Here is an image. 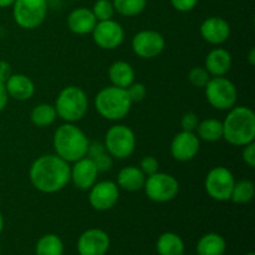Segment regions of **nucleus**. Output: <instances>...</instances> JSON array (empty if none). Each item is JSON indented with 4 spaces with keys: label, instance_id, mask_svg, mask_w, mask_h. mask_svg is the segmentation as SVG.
<instances>
[{
    "label": "nucleus",
    "instance_id": "1",
    "mask_svg": "<svg viewBox=\"0 0 255 255\" xmlns=\"http://www.w3.org/2000/svg\"><path fill=\"white\" fill-rule=\"evenodd\" d=\"M29 178L36 191L56 193L70 183V163L55 153L42 154L30 166Z\"/></svg>",
    "mask_w": 255,
    "mask_h": 255
},
{
    "label": "nucleus",
    "instance_id": "2",
    "mask_svg": "<svg viewBox=\"0 0 255 255\" xmlns=\"http://www.w3.org/2000/svg\"><path fill=\"white\" fill-rule=\"evenodd\" d=\"M223 124V139L236 147H243L255 139V114L251 107L234 106Z\"/></svg>",
    "mask_w": 255,
    "mask_h": 255
},
{
    "label": "nucleus",
    "instance_id": "3",
    "mask_svg": "<svg viewBox=\"0 0 255 255\" xmlns=\"http://www.w3.org/2000/svg\"><path fill=\"white\" fill-rule=\"evenodd\" d=\"M90 139L86 133L75 124L65 122L59 126L52 137V147L55 154L61 157L69 163L84 158L87 154Z\"/></svg>",
    "mask_w": 255,
    "mask_h": 255
},
{
    "label": "nucleus",
    "instance_id": "4",
    "mask_svg": "<svg viewBox=\"0 0 255 255\" xmlns=\"http://www.w3.org/2000/svg\"><path fill=\"white\" fill-rule=\"evenodd\" d=\"M132 101L126 89L114 85L104 87L95 97V109L97 114L109 121H121L129 114Z\"/></svg>",
    "mask_w": 255,
    "mask_h": 255
},
{
    "label": "nucleus",
    "instance_id": "5",
    "mask_svg": "<svg viewBox=\"0 0 255 255\" xmlns=\"http://www.w3.org/2000/svg\"><path fill=\"white\" fill-rule=\"evenodd\" d=\"M57 117L65 122L75 124L86 116L89 111V97L79 86H66L59 92L54 105Z\"/></svg>",
    "mask_w": 255,
    "mask_h": 255
},
{
    "label": "nucleus",
    "instance_id": "6",
    "mask_svg": "<svg viewBox=\"0 0 255 255\" xmlns=\"http://www.w3.org/2000/svg\"><path fill=\"white\" fill-rule=\"evenodd\" d=\"M104 146L112 158L126 159L136 149V134L126 125H114L105 134Z\"/></svg>",
    "mask_w": 255,
    "mask_h": 255
},
{
    "label": "nucleus",
    "instance_id": "7",
    "mask_svg": "<svg viewBox=\"0 0 255 255\" xmlns=\"http://www.w3.org/2000/svg\"><path fill=\"white\" fill-rule=\"evenodd\" d=\"M206 99L212 107L219 111H229L238 100V91L233 82L226 76L211 77L204 87Z\"/></svg>",
    "mask_w": 255,
    "mask_h": 255
},
{
    "label": "nucleus",
    "instance_id": "8",
    "mask_svg": "<svg viewBox=\"0 0 255 255\" xmlns=\"http://www.w3.org/2000/svg\"><path fill=\"white\" fill-rule=\"evenodd\" d=\"M11 6L14 21L25 30L36 29L47 16L46 0H15Z\"/></svg>",
    "mask_w": 255,
    "mask_h": 255
},
{
    "label": "nucleus",
    "instance_id": "9",
    "mask_svg": "<svg viewBox=\"0 0 255 255\" xmlns=\"http://www.w3.org/2000/svg\"><path fill=\"white\" fill-rule=\"evenodd\" d=\"M143 191L147 198L151 199L152 202L167 203V202L173 201L178 196L179 183L176 177L172 174L156 172L146 177Z\"/></svg>",
    "mask_w": 255,
    "mask_h": 255
},
{
    "label": "nucleus",
    "instance_id": "10",
    "mask_svg": "<svg viewBox=\"0 0 255 255\" xmlns=\"http://www.w3.org/2000/svg\"><path fill=\"white\" fill-rule=\"evenodd\" d=\"M236 178L231 169L218 166L212 168L204 179V189L212 199L217 202L231 201Z\"/></svg>",
    "mask_w": 255,
    "mask_h": 255
},
{
    "label": "nucleus",
    "instance_id": "11",
    "mask_svg": "<svg viewBox=\"0 0 255 255\" xmlns=\"http://www.w3.org/2000/svg\"><path fill=\"white\" fill-rule=\"evenodd\" d=\"M132 50L141 59H154L163 52L166 40L161 32L156 30H142L138 31L131 41Z\"/></svg>",
    "mask_w": 255,
    "mask_h": 255
},
{
    "label": "nucleus",
    "instance_id": "12",
    "mask_svg": "<svg viewBox=\"0 0 255 255\" xmlns=\"http://www.w3.org/2000/svg\"><path fill=\"white\" fill-rule=\"evenodd\" d=\"M91 34L95 44L104 50L117 49L125 40L124 27L114 19L97 21Z\"/></svg>",
    "mask_w": 255,
    "mask_h": 255
},
{
    "label": "nucleus",
    "instance_id": "13",
    "mask_svg": "<svg viewBox=\"0 0 255 255\" xmlns=\"http://www.w3.org/2000/svg\"><path fill=\"white\" fill-rule=\"evenodd\" d=\"M120 198V188L116 182H96L89 189V203L95 211L106 212L114 208Z\"/></svg>",
    "mask_w": 255,
    "mask_h": 255
},
{
    "label": "nucleus",
    "instance_id": "14",
    "mask_svg": "<svg viewBox=\"0 0 255 255\" xmlns=\"http://www.w3.org/2000/svg\"><path fill=\"white\" fill-rule=\"evenodd\" d=\"M201 149V139L196 132L181 131L171 142V156L178 162H189L198 154Z\"/></svg>",
    "mask_w": 255,
    "mask_h": 255
},
{
    "label": "nucleus",
    "instance_id": "15",
    "mask_svg": "<svg viewBox=\"0 0 255 255\" xmlns=\"http://www.w3.org/2000/svg\"><path fill=\"white\" fill-rule=\"evenodd\" d=\"M99 173L94 159L84 157L70 166V182H72L75 187L81 191H89L97 182Z\"/></svg>",
    "mask_w": 255,
    "mask_h": 255
},
{
    "label": "nucleus",
    "instance_id": "16",
    "mask_svg": "<svg viewBox=\"0 0 255 255\" xmlns=\"http://www.w3.org/2000/svg\"><path fill=\"white\" fill-rule=\"evenodd\" d=\"M109 248V234L99 228L87 229L77 241V252L80 255H105Z\"/></svg>",
    "mask_w": 255,
    "mask_h": 255
},
{
    "label": "nucleus",
    "instance_id": "17",
    "mask_svg": "<svg viewBox=\"0 0 255 255\" xmlns=\"http://www.w3.org/2000/svg\"><path fill=\"white\" fill-rule=\"evenodd\" d=\"M199 32L208 44L222 45L231 36V25L221 16H209L201 24Z\"/></svg>",
    "mask_w": 255,
    "mask_h": 255
},
{
    "label": "nucleus",
    "instance_id": "18",
    "mask_svg": "<svg viewBox=\"0 0 255 255\" xmlns=\"http://www.w3.org/2000/svg\"><path fill=\"white\" fill-rule=\"evenodd\" d=\"M7 96L16 101H27L35 94V84L24 74H12L5 82Z\"/></svg>",
    "mask_w": 255,
    "mask_h": 255
},
{
    "label": "nucleus",
    "instance_id": "19",
    "mask_svg": "<svg viewBox=\"0 0 255 255\" xmlns=\"http://www.w3.org/2000/svg\"><path fill=\"white\" fill-rule=\"evenodd\" d=\"M233 65V57L228 50L223 47H214L208 52L206 57V67L212 77L226 76L232 69Z\"/></svg>",
    "mask_w": 255,
    "mask_h": 255
},
{
    "label": "nucleus",
    "instance_id": "20",
    "mask_svg": "<svg viewBox=\"0 0 255 255\" xmlns=\"http://www.w3.org/2000/svg\"><path fill=\"white\" fill-rule=\"evenodd\" d=\"M96 24L97 20L94 12L87 7H76L67 16V26L70 31L76 35L91 34Z\"/></svg>",
    "mask_w": 255,
    "mask_h": 255
},
{
    "label": "nucleus",
    "instance_id": "21",
    "mask_svg": "<svg viewBox=\"0 0 255 255\" xmlns=\"http://www.w3.org/2000/svg\"><path fill=\"white\" fill-rule=\"evenodd\" d=\"M146 176L143 172L136 166L124 167L117 174L116 184L120 189L126 192H137L143 189Z\"/></svg>",
    "mask_w": 255,
    "mask_h": 255
},
{
    "label": "nucleus",
    "instance_id": "22",
    "mask_svg": "<svg viewBox=\"0 0 255 255\" xmlns=\"http://www.w3.org/2000/svg\"><path fill=\"white\" fill-rule=\"evenodd\" d=\"M136 72L129 62L119 60L111 64L109 67V79L111 84L116 87L127 89L132 82H134Z\"/></svg>",
    "mask_w": 255,
    "mask_h": 255
},
{
    "label": "nucleus",
    "instance_id": "23",
    "mask_svg": "<svg viewBox=\"0 0 255 255\" xmlns=\"http://www.w3.org/2000/svg\"><path fill=\"white\" fill-rule=\"evenodd\" d=\"M226 249V239L217 233L206 234L197 243L198 255H223Z\"/></svg>",
    "mask_w": 255,
    "mask_h": 255
},
{
    "label": "nucleus",
    "instance_id": "24",
    "mask_svg": "<svg viewBox=\"0 0 255 255\" xmlns=\"http://www.w3.org/2000/svg\"><path fill=\"white\" fill-rule=\"evenodd\" d=\"M159 255H183L184 243L181 237L172 232L161 234L156 243Z\"/></svg>",
    "mask_w": 255,
    "mask_h": 255
},
{
    "label": "nucleus",
    "instance_id": "25",
    "mask_svg": "<svg viewBox=\"0 0 255 255\" xmlns=\"http://www.w3.org/2000/svg\"><path fill=\"white\" fill-rule=\"evenodd\" d=\"M196 134L201 141L217 142L223 138V124L217 119H206L199 121Z\"/></svg>",
    "mask_w": 255,
    "mask_h": 255
},
{
    "label": "nucleus",
    "instance_id": "26",
    "mask_svg": "<svg viewBox=\"0 0 255 255\" xmlns=\"http://www.w3.org/2000/svg\"><path fill=\"white\" fill-rule=\"evenodd\" d=\"M56 110L54 105L39 104L30 112V121L36 127H49L56 120Z\"/></svg>",
    "mask_w": 255,
    "mask_h": 255
},
{
    "label": "nucleus",
    "instance_id": "27",
    "mask_svg": "<svg viewBox=\"0 0 255 255\" xmlns=\"http://www.w3.org/2000/svg\"><path fill=\"white\" fill-rule=\"evenodd\" d=\"M35 253L36 255H62L64 243L56 234H45L37 241Z\"/></svg>",
    "mask_w": 255,
    "mask_h": 255
},
{
    "label": "nucleus",
    "instance_id": "28",
    "mask_svg": "<svg viewBox=\"0 0 255 255\" xmlns=\"http://www.w3.org/2000/svg\"><path fill=\"white\" fill-rule=\"evenodd\" d=\"M255 186L249 179H241L236 181L232 191L231 201L237 204H247L254 198Z\"/></svg>",
    "mask_w": 255,
    "mask_h": 255
},
{
    "label": "nucleus",
    "instance_id": "29",
    "mask_svg": "<svg viewBox=\"0 0 255 255\" xmlns=\"http://www.w3.org/2000/svg\"><path fill=\"white\" fill-rule=\"evenodd\" d=\"M115 12L122 16H136L146 9L147 0H112Z\"/></svg>",
    "mask_w": 255,
    "mask_h": 255
},
{
    "label": "nucleus",
    "instance_id": "30",
    "mask_svg": "<svg viewBox=\"0 0 255 255\" xmlns=\"http://www.w3.org/2000/svg\"><path fill=\"white\" fill-rule=\"evenodd\" d=\"M91 10L97 21L110 20L115 15V7L111 0H96Z\"/></svg>",
    "mask_w": 255,
    "mask_h": 255
},
{
    "label": "nucleus",
    "instance_id": "31",
    "mask_svg": "<svg viewBox=\"0 0 255 255\" xmlns=\"http://www.w3.org/2000/svg\"><path fill=\"white\" fill-rule=\"evenodd\" d=\"M211 77L212 76L207 71L206 67L202 66L192 67L188 72V81L191 82L192 86L197 87V89H204Z\"/></svg>",
    "mask_w": 255,
    "mask_h": 255
},
{
    "label": "nucleus",
    "instance_id": "32",
    "mask_svg": "<svg viewBox=\"0 0 255 255\" xmlns=\"http://www.w3.org/2000/svg\"><path fill=\"white\" fill-rule=\"evenodd\" d=\"M126 91L128 94L129 99H131L132 104H134V102H141L147 95V89L142 82H132L127 87Z\"/></svg>",
    "mask_w": 255,
    "mask_h": 255
},
{
    "label": "nucleus",
    "instance_id": "33",
    "mask_svg": "<svg viewBox=\"0 0 255 255\" xmlns=\"http://www.w3.org/2000/svg\"><path fill=\"white\" fill-rule=\"evenodd\" d=\"M159 164L156 157L153 156H144L139 162V169L144 173V176H151V174L158 172Z\"/></svg>",
    "mask_w": 255,
    "mask_h": 255
},
{
    "label": "nucleus",
    "instance_id": "34",
    "mask_svg": "<svg viewBox=\"0 0 255 255\" xmlns=\"http://www.w3.org/2000/svg\"><path fill=\"white\" fill-rule=\"evenodd\" d=\"M199 124V120L197 114L194 112H186L181 119V127L182 131L188 132H196L197 126Z\"/></svg>",
    "mask_w": 255,
    "mask_h": 255
},
{
    "label": "nucleus",
    "instance_id": "35",
    "mask_svg": "<svg viewBox=\"0 0 255 255\" xmlns=\"http://www.w3.org/2000/svg\"><path fill=\"white\" fill-rule=\"evenodd\" d=\"M94 162L96 164L99 172H109L112 168V166H114V158L107 152H105V153L100 154L99 157L94 158Z\"/></svg>",
    "mask_w": 255,
    "mask_h": 255
},
{
    "label": "nucleus",
    "instance_id": "36",
    "mask_svg": "<svg viewBox=\"0 0 255 255\" xmlns=\"http://www.w3.org/2000/svg\"><path fill=\"white\" fill-rule=\"evenodd\" d=\"M242 158L243 162L249 167V168H254L255 167V143H251L243 146V151H242Z\"/></svg>",
    "mask_w": 255,
    "mask_h": 255
},
{
    "label": "nucleus",
    "instance_id": "37",
    "mask_svg": "<svg viewBox=\"0 0 255 255\" xmlns=\"http://www.w3.org/2000/svg\"><path fill=\"white\" fill-rule=\"evenodd\" d=\"M171 5L179 12L192 11L197 6L199 0H169Z\"/></svg>",
    "mask_w": 255,
    "mask_h": 255
},
{
    "label": "nucleus",
    "instance_id": "38",
    "mask_svg": "<svg viewBox=\"0 0 255 255\" xmlns=\"http://www.w3.org/2000/svg\"><path fill=\"white\" fill-rule=\"evenodd\" d=\"M105 152H106V149H105L104 143H101V142H90L86 157L94 159L99 157L100 154L105 153Z\"/></svg>",
    "mask_w": 255,
    "mask_h": 255
},
{
    "label": "nucleus",
    "instance_id": "39",
    "mask_svg": "<svg viewBox=\"0 0 255 255\" xmlns=\"http://www.w3.org/2000/svg\"><path fill=\"white\" fill-rule=\"evenodd\" d=\"M11 75V65L5 60H0V84H5Z\"/></svg>",
    "mask_w": 255,
    "mask_h": 255
},
{
    "label": "nucleus",
    "instance_id": "40",
    "mask_svg": "<svg viewBox=\"0 0 255 255\" xmlns=\"http://www.w3.org/2000/svg\"><path fill=\"white\" fill-rule=\"evenodd\" d=\"M7 101H9V96H7L5 85L0 84V112L4 111V109L6 107V105H7Z\"/></svg>",
    "mask_w": 255,
    "mask_h": 255
},
{
    "label": "nucleus",
    "instance_id": "41",
    "mask_svg": "<svg viewBox=\"0 0 255 255\" xmlns=\"http://www.w3.org/2000/svg\"><path fill=\"white\" fill-rule=\"evenodd\" d=\"M248 61H249V64L252 65V66H253V65H255V49H254V47H252L251 51H249Z\"/></svg>",
    "mask_w": 255,
    "mask_h": 255
},
{
    "label": "nucleus",
    "instance_id": "42",
    "mask_svg": "<svg viewBox=\"0 0 255 255\" xmlns=\"http://www.w3.org/2000/svg\"><path fill=\"white\" fill-rule=\"evenodd\" d=\"M15 0H0V9H4V7H9L14 4Z\"/></svg>",
    "mask_w": 255,
    "mask_h": 255
},
{
    "label": "nucleus",
    "instance_id": "43",
    "mask_svg": "<svg viewBox=\"0 0 255 255\" xmlns=\"http://www.w3.org/2000/svg\"><path fill=\"white\" fill-rule=\"evenodd\" d=\"M2 229H4V217H2L1 212H0V233L2 232Z\"/></svg>",
    "mask_w": 255,
    "mask_h": 255
},
{
    "label": "nucleus",
    "instance_id": "44",
    "mask_svg": "<svg viewBox=\"0 0 255 255\" xmlns=\"http://www.w3.org/2000/svg\"><path fill=\"white\" fill-rule=\"evenodd\" d=\"M246 255H255L254 253H248V254H246Z\"/></svg>",
    "mask_w": 255,
    "mask_h": 255
},
{
    "label": "nucleus",
    "instance_id": "45",
    "mask_svg": "<svg viewBox=\"0 0 255 255\" xmlns=\"http://www.w3.org/2000/svg\"><path fill=\"white\" fill-rule=\"evenodd\" d=\"M0 253H1V247H0Z\"/></svg>",
    "mask_w": 255,
    "mask_h": 255
},
{
    "label": "nucleus",
    "instance_id": "46",
    "mask_svg": "<svg viewBox=\"0 0 255 255\" xmlns=\"http://www.w3.org/2000/svg\"><path fill=\"white\" fill-rule=\"evenodd\" d=\"M72 1H76V0H72Z\"/></svg>",
    "mask_w": 255,
    "mask_h": 255
}]
</instances>
